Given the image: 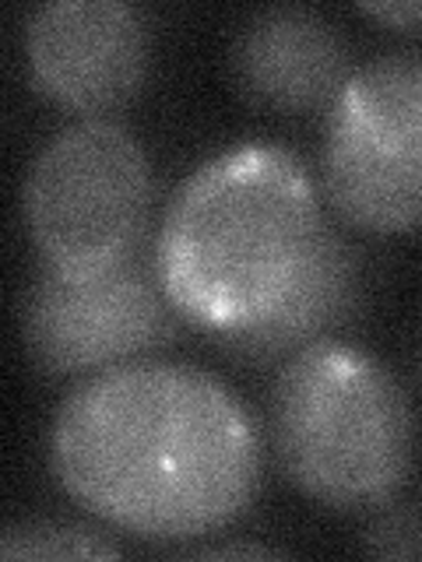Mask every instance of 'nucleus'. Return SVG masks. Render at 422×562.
<instances>
[{"mask_svg":"<svg viewBox=\"0 0 422 562\" xmlns=\"http://www.w3.org/2000/svg\"><path fill=\"white\" fill-rule=\"evenodd\" d=\"M327 215L307 162L264 140L225 148L176 187L155 236L173 306L211 334L271 316L303 281Z\"/></svg>","mask_w":422,"mask_h":562,"instance_id":"2","label":"nucleus"},{"mask_svg":"<svg viewBox=\"0 0 422 562\" xmlns=\"http://www.w3.org/2000/svg\"><path fill=\"white\" fill-rule=\"evenodd\" d=\"M268 436L281 474L338 514H374L412 471L415 422L380 359L321 341L281 362L268 394Z\"/></svg>","mask_w":422,"mask_h":562,"instance_id":"3","label":"nucleus"},{"mask_svg":"<svg viewBox=\"0 0 422 562\" xmlns=\"http://www.w3.org/2000/svg\"><path fill=\"white\" fill-rule=\"evenodd\" d=\"M120 549L96 527L75 520H22L0 535V559H116Z\"/></svg>","mask_w":422,"mask_h":562,"instance_id":"10","label":"nucleus"},{"mask_svg":"<svg viewBox=\"0 0 422 562\" xmlns=\"http://www.w3.org/2000/svg\"><path fill=\"white\" fill-rule=\"evenodd\" d=\"M152 162L134 131L81 116L32 158L22 207L43 263L64 274H96L148 243Z\"/></svg>","mask_w":422,"mask_h":562,"instance_id":"4","label":"nucleus"},{"mask_svg":"<svg viewBox=\"0 0 422 562\" xmlns=\"http://www.w3.org/2000/svg\"><path fill=\"white\" fill-rule=\"evenodd\" d=\"M22 338L49 376L102 373L152 359L187 324L158 278L155 239L96 274H64L40 263L22 295Z\"/></svg>","mask_w":422,"mask_h":562,"instance_id":"6","label":"nucleus"},{"mask_svg":"<svg viewBox=\"0 0 422 562\" xmlns=\"http://www.w3.org/2000/svg\"><path fill=\"white\" fill-rule=\"evenodd\" d=\"M49 457L70 499L145 541L222 531L264 479V439L233 386L155 356L85 376L53 415Z\"/></svg>","mask_w":422,"mask_h":562,"instance_id":"1","label":"nucleus"},{"mask_svg":"<svg viewBox=\"0 0 422 562\" xmlns=\"http://www.w3.org/2000/svg\"><path fill=\"white\" fill-rule=\"evenodd\" d=\"M363 257L338 225L324 228L316 257L292 295L260 324L211 334L225 356L243 362H286L310 345L334 341L359 316L363 306Z\"/></svg>","mask_w":422,"mask_h":562,"instance_id":"9","label":"nucleus"},{"mask_svg":"<svg viewBox=\"0 0 422 562\" xmlns=\"http://www.w3.org/2000/svg\"><path fill=\"white\" fill-rule=\"evenodd\" d=\"M352 70L345 32L307 4L260 8L229 43V75L240 95L275 113L331 110Z\"/></svg>","mask_w":422,"mask_h":562,"instance_id":"8","label":"nucleus"},{"mask_svg":"<svg viewBox=\"0 0 422 562\" xmlns=\"http://www.w3.org/2000/svg\"><path fill=\"white\" fill-rule=\"evenodd\" d=\"M363 549L369 555H384V559H419L422 524L409 506L391 499L374 509V517H369L363 531Z\"/></svg>","mask_w":422,"mask_h":562,"instance_id":"11","label":"nucleus"},{"mask_svg":"<svg viewBox=\"0 0 422 562\" xmlns=\"http://www.w3.org/2000/svg\"><path fill=\"white\" fill-rule=\"evenodd\" d=\"M29 78L67 110L99 116L127 105L152 70V22L127 0H46L22 29Z\"/></svg>","mask_w":422,"mask_h":562,"instance_id":"7","label":"nucleus"},{"mask_svg":"<svg viewBox=\"0 0 422 562\" xmlns=\"http://www.w3.org/2000/svg\"><path fill=\"white\" fill-rule=\"evenodd\" d=\"M363 14L377 18V22L384 25H395V29H422V4L415 0V4H401V0H380V4H374V0H363L359 4Z\"/></svg>","mask_w":422,"mask_h":562,"instance_id":"12","label":"nucleus"},{"mask_svg":"<svg viewBox=\"0 0 422 562\" xmlns=\"http://www.w3.org/2000/svg\"><path fill=\"white\" fill-rule=\"evenodd\" d=\"M187 555H201V559H233V555L275 559V555H281V549H268V544H257V541H225V544H198V549H190Z\"/></svg>","mask_w":422,"mask_h":562,"instance_id":"13","label":"nucleus"},{"mask_svg":"<svg viewBox=\"0 0 422 562\" xmlns=\"http://www.w3.org/2000/svg\"><path fill=\"white\" fill-rule=\"evenodd\" d=\"M321 187L334 215L363 233L422 225V49L352 70L327 110Z\"/></svg>","mask_w":422,"mask_h":562,"instance_id":"5","label":"nucleus"}]
</instances>
